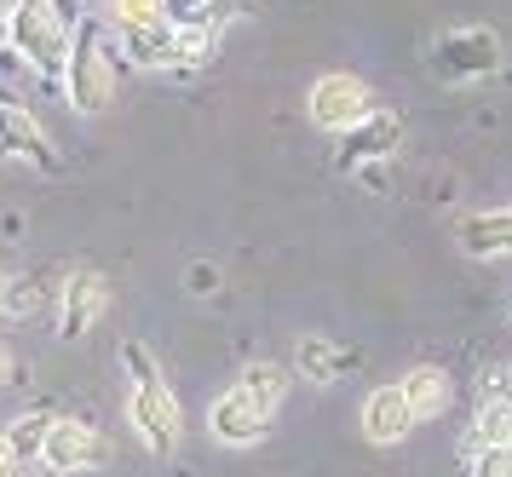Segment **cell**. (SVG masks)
Returning a JSON list of instances; mask_svg holds the SVG:
<instances>
[{
    "instance_id": "484cf974",
    "label": "cell",
    "mask_w": 512,
    "mask_h": 477,
    "mask_svg": "<svg viewBox=\"0 0 512 477\" xmlns=\"http://www.w3.org/2000/svg\"><path fill=\"white\" fill-rule=\"evenodd\" d=\"M18 380H24V368L12 363V351L0 345V386H18Z\"/></svg>"
},
{
    "instance_id": "cb8c5ba5",
    "label": "cell",
    "mask_w": 512,
    "mask_h": 477,
    "mask_svg": "<svg viewBox=\"0 0 512 477\" xmlns=\"http://www.w3.org/2000/svg\"><path fill=\"white\" fill-rule=\"evenodd\" d=\"M18 75H35V69L24 64V58H18V52H12V46L0 41V81H18Z\"/></svg>"
},
{
    "instance_id": "8992f818",
    "label": "cell",
    "mask_w": 512,
    "mask_h": 477,
    "mask_svg": "<svg viewBox=\"0 0 512 477\" xmlns=\"http://www.w3.org/2000/svg\"><path fill=\"white\" fill-rule=\"evenodd\" d=\"M110 460V443L98 432L93 420H81V414H58L52 420L47 443H41V466L52 477H75V472H98Z\"/></svg>"
},
{
    "instance_id": "52a82bcc",
    "label": "cell",
    "mask_w": 512,
    "mask_h": 477,
    "mask_svg": "<svg viewBox=\"0 0 512 477\" xmlns=\"http://www.w3.org/2000/svg\"><path fill=\"white\" fill-rule=\"evenodd\" d=\"M0 150L12 161H29L35 173H64L70 167L64 150H58V138L41 127V115L29 104H12V98H0Z\"/></svg>"
},
{
    "instance_id": "9a60e30c",
    "label": "cell",
    "mask_w": 512,
    "mask_h": 477,
    "mask_svg": "<svg viewBox=\"0 0 512 477\" xmlns=\"http://www.w3.org/2000/svg\"><path fill=\"white\" fill-rule=\"evenodd\" d=\"M397 386H403V397H409L415 420H438V414L449 409V374H443L438 363H415Z\"/></svg>"
},
{
    "instance_id": "603a6c76",
    "label": "cell",
    "mask_w": 512,
    "mask_h": 477,
    "mask_svg": "<svg viewBox=\"0 0 512 477\" xmlns=\"http://www.w3.org/2000/svg\"><path fill=\"white\" fill-rule=\"evenodd\" d=\"M190 294L196 299H208V294H219V271H213V265H190Z\"/></svg>"
},
{
    "instance_id": "f1b7e54d",
    "label": "cell",
    "mask_w": 512,
    "mask_h": 477,
    "mask_svg": "<svg viewBox=\"0 0 512 477\" xmlns=\"http://www.w3.org/2000/svg\"><path fill=\"white\" fill-rule=\"evenodd\" d=\"M6 288H12V271H0V311H6Z\"/></svg>"
},
{
    "instance_id": "5b68a950",
    "label": "cell",
    "mask_w": 512,
    "mask_h": 477,
    "mask_svg": "<svg viewBox=\"0 0 512 477\" xmlns=\"http://www.w3.org/2000/svg\"><path fill=\"white\" fill-rule=\"evenodd\" d=\"M127 426L139 432V443L150 455H173L179 437H185V409L179 397L167 391V380H144V386L127 391Z\"/></svg>"
},
{
    "instance_id": "f546056e",
    "label": "cell",
    "mask_w": 512,
    "mask_h": 477,
    "mask_svg": "<svg viewBox=\"0 0 512 477\" xmlns=\"http://www.w3.org/2000/svg\"><path fill=\"white\" fill-rule=\"evenodd\" d=\"M507 317H512V305H507Z\"/></svg>"
},
{
    "instance_id": "4fadbf2b",
    "label": "cell",
    "mask_w": 512,
    "mask_h": 477,
    "mask_svg": "<svg viewBox=\"0 0 512 477\" xmlns=\"http://www.w3.org/2000/svg\"><path fill=\"white\" fill-rule=\"evenodd\" d=\"M357 345L334 340V334H300L294 345V374H305L311 386H340L346 374H357Z\"/></svg>"
},
{
    "instance_id": "83f0119b",
    "label": "cell",
    "mask_w": 512,
    "mask_h": 477,
    "mask_svg": "<svg viewBox=\"0 0 512 477\" xmlns=\"http://www.w3.org/2000/svg\"><path fill=\"white\" fill-rule=\"evenodd\" d=\"M18 6H24V0H0V29L12 23V12H18Z\"/></svg>"
},
{
    "instance_id": "2e32d148",
    "label": "cell",
    "mask_w": 512,
    "mask_h": 477,
    "mask_svg": "<svg viewBox=\"0 0 512 477\" xmlns=\"http://www.w3.org/2000/svg\"><path fill=\"white\" fill-rule=\"evenodd\" d=\"M236 386L248 391V397H254V403H259L265 414H277V403L288 397V386H294V374H288L282 363H248Z\"/></svg>"
},
{
    "instance_id": "7a4b0ae2",
    "label": "cell",
    "mask_w": 512,
    "mask_h": 477,
    "mask_svg": "<svg viewBox=\"0 0 512 477\" xmlns=\"http://www.w3.org/2000/svg\"><path fill=\"white\" fill-rule=\"evenodd\" d=\"M75 23H81V12L70 0H24L6 23V46L47 87H64V69H70V52H75Z\"/></svg>"
},
{
    "instance_id": "4316f807",
    "label": "cell",
    "mask_w": 512,
    "mask_h": 477,
    "mask_svg": "<svg viewBox=\"0 0 512 477\" xmlns=\"http://www.w3.org/2000/svg\"><path fill=\"white\" fill-rule=\"evenodd\" d=\"M0 236H6V242H18V236H24V219H18V213H6V219H0Z\"/></svg>"
},
{
    "instance_id": "9c48e42d",
    "label": "cell",
    "mask_w": 512,
    "mask_h": 477,
    "mask_svg": "<svg viewBox=\"0 0 512 477\" xmlns=\"http://www.w3.org/2000/svg\"><path fill=\"white\" fill-rule=\"evenodd\" d=\"M104 305H110V276L70 265L64 288H58V340H87L93 322L104 317Z\"/></svg>"
},
{
    "instance_id": "ac0fdd59",
    "label": "cell",
    "mask_w": 512,
    "mask_h": 477,
    "mask_svg": "<svg viewBox=\"0 0 512 477\" xmlns=\"http://www.w3.org/2000/svg\"><path fill=\"white\" fill-rule=\"evenodd\" d=\"M104 18L116 29H150V23H167V0H104Z\"/></svg>"
},
{
    "instance_id": "7c38bea8",
    "label": "cell",
    "mask_w": 512,
    "mask_h": 477,
    "mask_svg": "<svg viewBox=\"0 0 512 477\" xmlns=\"http://www.w3.org/2000/svg\"><path fill=\"white\" fill-rule=\"evenodd\" d=\"M455 248L466 259H512V207H478L455 219Z\"/></svg>"
},
{
    "instance_id": "e0dca14e",
    "label": "cell",
    "mask_w": 512,
    "mask_h": 477,
    "mask_svg": "<svg viewBox=\"0 0 512 477\" xmlns=\"http://www.w3.org/2000/svg\"><path fill=\"white\" fill-rule=\"evenodd\" d=\"M52 420L58 414L52 409H35V414H18L12 426H6V437H12V449H18V460H41V443H47V432H52Z\"/></svg>"
},
{
    "instance_id": "8fae6325",
    "label": "cell",
    "mask_w": 512,
    "mask_h": 477,
    "mask_svg": "<svg viewBox=\"0 0 512 477\" xmlns=\"http://www.w3.org/2000/svg\"><path fill=\"white\" fill-rule=\"evenodd\" d=\"M357 426H363L369 443L392 449V443H403V437L415 432L420 420H415V409H409L403 386H374L369 397H363V409H357Z\"/></svg>"
},
{
    "instance_id": "ba28073f",
    "label": "cell",
    "mask_w": 512,
    "mask_h": 477,
    "mask_svg": "<svg viewBox=\"0 0 512 477\" xmlns=\"http://www.w3.org/2000/svg\"><path fill=\"white\" fill-rule=\"evenodd\" d=\"M397 150H403V121H397L392 110H374L369 121H357V127L340 138V156H334V167L357 179L363 167H392Z\"/></svg>"
},
{
    "instance_id": "5bb4252c",
    "label": "cell",
    "mask_w": 512,
    "mask_h": 477,
    "mask_svg": "<svg viewBox=\"0 0 512 477\" xmlns=\"http://www.w3.org/2000/svg\"><path fill=\"white\" fill-rule=\"evenodd\" d=\"M121 52L133 69H173L179 64V29L173 23H150V29H116Z\"/></svg>"
},
{
    "instance_id": "277c9868",
    "label": "cell",
    "mask_w": 512,
    "mask_h": 477,
    "mask_svg": "<svg viewBox=\"0 0 512 477\" xmlns=\"http://www.w3.org/2000/svg\"><path fill=\"white\" fill-rule=\"evenodd\" d=\"M374 110H380V104H374L369 81H357V75H346V69L317 75L311 92H305V115H311V127H317V133H334V138H346L351 127L369 121Z\"/></svg>"
},
{
    "instance_id": "d6986e66",
    "label": "cell",
    "mask_w": 512,
    "mask_h": 477,
    "mask_svg": "<svg viewBox=\"0 0 512 477\" xmlns=\"http://www.w3.org/2000/svg\"><path fill=\"white\" fill-rule=\"evenodd\" d=\"M466 443H512V403H478Z\"/></svg>"
},
{
    "instance_id": "ffe728a7",
    "label": "cell",
    "mask_w": 512,
    "mask_h": 477,
    "mask_svg": "<svg viewBox=\"0 0 512 477\" xmlns=\"http://www.w3.org/2000/svg\"><path fill=\"white\" fill-rule=\"evenodd\" d=\"M466 477H512V443H466Z\"/></svg>"
},
{
    "instance_id": "44dd1931",
    "label": "cell",
    "mask_w": 512,
    "mask_h": 477,
    "mask_svg": "<svg viewBox=\"0 0 512 477\" xmlns=\"http://www.w3.org/2000/svg\"><path fill=\"white\" fill-rule=\"evenodd\" d=\"M41 299H47V288L35 282V276H12V288H6V311L0 317H12V322H24L41 311Z\"/></svg>"
},
{
    "instance_id": "30bf717a",
    "label": "cell",
    "mask_w": 512,
    "mask_h": 477,
    "mask_svg": "<svg viewBox=\"0 0 512 477\" xmlns=\"http://www.w3.org/2000/svg\"><path fill=\"white\" fill-rule=\"evenodd\" d=\"M208 432H213V443H225V449H254V443H265V432H271V414L259 409L242 386H231L208 403Z\"/></svg>"
},
{
    "instance_id": "6da1fadb",
    "label": "cell",
    "mask_w": 512,
    "mask_h": 477,
    "mask_svg": "<svg viewBox=\"0 0 512 477\" xmlns=\"http://www.w3.org/2000/svg\"><path fill=\"white\" fill-rule=\"evenodd\" d=\"M127 52L116 41V23L110 18H81L75 23V52L64 69V98L75 115H104L116 104V87L127 75Z\"/></svg>"
},
{
    "instance_id": "7402d4cb",
    "label": "cell",
    "mask_w": 512,
    "mask_h": 477,
    "mask_svg": "<svg viewBox=\"0 0 512 477\" xmlns=\"http://www.w3.org/2000/svg\"><path fill=\"white\" fill-rule=\"evenodd\" d=\"M121 368H127V380L144 386V380H162V363H156V351L144 340H121Z\"/></svg>"
},
{
    "instance_id": "d4e9b609",
    "label": "cell",
    "mask_w": 512,
    "mask_h": 477,
    "mask_svg": "<svg viewBox=\"0 0 512 477\" xmlns=\"http://www.w3.org/2000/svg\"><path fill=\"white\" fill-rule=\"evenodd\" d=\"M24 472V460H18V449H12V437L0 432V477H18Z\"/></svg>"
},
{
    "instance_id": "3957f363",
    "label": "cell",
    "mask_w": 512,
    "mask_h": 477,
    "mask_svg": "<svg viewBox=\"0 0 512 477\" xmlns=\"http://www.w3.org/2000/svg\"><path fill=\"white\" fill-rule=\"evenodd\" d=\"M501 69V35L484 23H461V29H443L432 46V75L443 87H466V81H484Z\"/></svg>"
}]
</instances>
